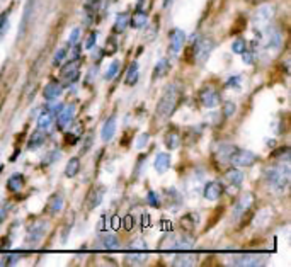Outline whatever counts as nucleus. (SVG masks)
Masks as SVG:
<instances>
[{"label":"nucleus","mask_w":291,"mask_h":267,"mask_svg":"<svg viewBox=\"0 0 291 267\" xmlns=\"http://www.w3.org/2000/svg\"><path fill=\"white\" fill-rule=\"evenodd\" d=\"M180 95H182V87H180L177 82L171 84L165 89L162 97L158 99L157 109H155V114L158 119H167V118L172 116V113H174L175 107H177Z\"/></svg>","instance_id":"nucleus-1"},{"label":"nucleus","mask_w":291,"mask_h":267,"mask_svg":"<svg viewBox=\"0 0 291 267\" xmlns=\"http://www.w3.org/2000/svg\"><path fill=\"white\" fill-rule=\"evenodd\" d=\"M266 180L269 182L274 191H285L290 185V177H291V169L288 162H278V165L269 167L264 174Z\"/></svg>","instance_id":"nucleus-2"},{"label":"nucleus","mask_w":291,"mask_h":267,"mask_svg":"<svg viewBox=\"0 0 291 267\" xmlns=\"http://www.w3.org/2000/svg\"><path fill=\"white\" fill-rule=\"evenodd\" d=\"M196 245V240L191 233H180V235H175V233H171L167 235L164 240L160 242V248H171V250H191Z\"/></svg>","instance_id":"nucleus-3"},{"label":"nucleus","mask_w":291,"mask_h":267,"mask_svg":"<svg viewBox=\"0 0 291 267\" xmlns=\"http://www.w3.org/2000/svg\"><path fill=\"white\" fill-rule=\"evenodd\" d=\"M213 50H215V41H213L211 38H200L193 46L194 61H198L200 65H203V63L209 58V55H211Z\"/></svg>","instance_id":"nucleus-4"},{"label":"nucleus","mask_w":291,"mask_h":267,"mask_svg":"<svg viewBox=\"0 0 291 267\" xmlns=\"http://www.w3.org/2000/svg\"><path fill=\"white\" fill-rule=\"evenodd\" d=\"M257 160L256 153L250 150H245V148H237L235 147L233 153L230 157V164H233L235 167H250L254 165Z\"/></svg>","instance_id":"nucleus-5"},{"label":"nucleus","mask_w":291,"mask_h":267,"mask_svg":"<svg viewBox=\"0 0 291 267\" xmlns=\"http://www.w3.org/2000/svg\"><path fill=\"white\" fill-rule=\"evenodd\" d=\"M46 230H48V223H45V221H36L34 225L29 226L28 235H26V243L29 247H36L39 243V240L45 237Z\"/></svg>","instance_id":"nucleus-6"},{"label":"nucleus","mask_w":291,"mask_h":267,"mask_svg":"<svg viewBox=\"0 0 291 267\" xmlns=\"http://www.w3.org/2000/svg\"><path fill=\"white\" fill-rule=\"evenodd\" d=\"M254 201H256V196L252 194V192H244V194L240 196V198L237 199V203H235V208H233V218H242L245 213H249L250 208H252Z\"/></svg>","instance_id":"nucleus-7"},{"label":"nucleus","mask_w":291,"mask_h":267,"mask_svg":"<svg viewBox=\"0 0 291 267\" xmlns=\"http://www.w3.org/2000/svg\"><path fill=\"white\" fill-rule=\"evenodd\" d=\"M184 41H186V32L179 28L172 29L171 36H169V53L172 57H177L184 46Z\"/></svg>","instance_id":"nucleus-8"},{"label":"nucleus","mask_w":291,"mask_h":267,"mask_svg":"<svg viewBox=\"0 0 291 267\" xmlns=\"http://www.w3.org/2000/svg\"><path fill=\"white\" fill-rule=\"evenodd\" d=\"M200 102L204 107L213 109V107H216V106H220V104H222V97H220L218 90H215L213 87H204L200 92Z\"/></svg>","instance_id":"nucleus-9"},{"label":"nucleus","mask_w":291,"mask_h":267,"mask_svg":"<svg viewBox=\"0 0 291 267\" xmlns=\"http://www.w3.org/2000/svg\"><path fill=\"white\" fill-rule=\"evenodd\" d=\"M79 70H80V63H79V58H75V60H72V61L65 63V65H61L60 77L67 84H72V82H75L77 77H79Z\"/></svg>","instance_id":"nucleus-10"},{"label":"nucleus","mask_w":291,"mask_h":267,"mask_svg":"<svg viewBox=\"0 0 291 267\" xmlns=\"http://www.w3.org/2000/svg\"><path fill=\"white\" fill-rule=\"evenodd\" d=\"M266 257L262 255H256V254H240V255H233L230 259V264L235 266H259L264 264Z\"/></svg>","instance_id":"nucleus-11"},{"label":"nucleus","mask_w":291,"mask_h":267,"mask_svg":"<svg viewBox=\"0 0 291 267\" xmlns=\"http://www.w3.org/2000/svg\"><path fill=\"white\" fill-rule=\"evenodd\" d=\"M223 194V185L220 182H216V180H211V182H208L204 185V189H203V196H204V199H208V201H216V199H220Z\"/></svg>","instance_id":"nucleus-12"},{"label":"nucleus","mask_w":291,"mask_h":267,"mask_svg":"<svg viewBox=\"0 0 291 267\" xmlns=\"http://www.w3.org/2000/svg\"><path fill=\"white\" fill-rule=\"evenodd\" d=\"M73 114H75V106H73V104H67L65 107H61L57 116H55L57 118L58 128H65V126L73 119Z\"/></svg>","instance_id":"nucleus-13"},{"label":"nucleus","mask_w":291,"mask_h":267,"mask_svg":"<svg viewBox=\"0 0 291 267\" xmlns=\"http://www.w3.org/2000/svg\"><path fill=\"white\" fill-rule=\"evenodd\" d=\"M61 90H63V85L58 82V80H50L45 85V89H43V97L46 101H55L57 97H60Z\"/></svg>","instance_id":"nucleus-14"},{"label":"nucleus","mask_w":291,"mask_h":267,"mask_svg":"<svg viewBox=\"0 0 291 267\" xmlns=\"http://www.w3.org/2000/svg\"><path fill=\"white\" fill-rule=\"evenodd\" d=\"M104 192H106V189L101 187V185L92 189L89 192V196H87V208H89V209H94V208H97L101 205L102 198H104Z\"/></svg>","instance_id":"nucleus-15"},{"label":"nucleus","mask_w":291,"mask_h":267,"mask_svg":"<svg viewBox=\"0 0 291 267\" xmlns=\"http://www.w3.org/2000/svg\"><path fill=\"white\" fill-rule=\"evenodd\" d=\"M233 150H235V145L222 143V145H218L215 155H216V158H218V162H222V164H228V162H230L232 153H233Z\"/></svg>","instance_id":"nucleus-16"},{"label":"nucleus","mask_w":291,"mask_h":267,"mask_svg":"<svg viewBox=\"0 0 291 267\" xmlns=\"http://www.w3.org/2000/svg\"><path fill=\"white\" fill-rule=\"evenodd\" d=\"M45 142H46V131L41 128H38L36 131H32L31 138H29V142H28V148L29 150H38Z\"/></svg>","instance_id":"nucleus-17"},{"label":"nucleus","mask_w":291,"mask_h":267,"mask_svg":"<svg viewBox=\"0 0 291 267\" xmlns=\"http://www.w3.org/2000/svg\"><path fill=\"white\" fill-rule=\"evenodd\" d=\"M97 247L106 248V250H117L121 247V242L116 235H101Z\"/></svg>","instance_id":"nucleus-18"},{"label":"nucleus","mask_w":291,"mask_h":267,"mask_svg":"<svg viewBox=\"0 0 291 267\" xmlns=\"http://www.w3.org/2000/svg\"><path fill=\"white\" fill-rule=\"evenodd\" d=\"M128 24H130V16H128V12L116 14V19H114V26H113V32L114 34H121V32L126 31Z\"/></svg>","instance_id":"nucleus-19"},{"label":"nucleus","mask_w":291,"mask_h":267,"mask_svg":"<svg viewBox=\"0 0 291 267\" xmlns=\"http://www.w3.org/2000/svg\"><path fill=\"white\" fill-rule=\"evenodd\" d=\"M266 39H267V46L271 50H278L281 46V32L278 28H269L266 29Z\"/></svg>","instance_id":"nucleus-20"},{"label":"nucleus","mask_w":291,"mask_h":267,"mask_svg":"<svg viewBox=\"0 0 291 267\" xmlns=\"http://www.w3.org/2000/svg\"><path fill=\"white\" fill-rule=\"evenodd\" d=\"M225 180L232 187H238L242 184V180H244V174L238 170V167H235V169H230L228 172H225Z\"/></svg>","instance_id":"nucleus-21"},{"label":"nucleus","mask_w":291,"mask_h":267,"mask_svg":"<svg viewBox=\"0 0 291 267\" xmlns=\"http://www.w3.org/2000/svg\"><path fill=\"white\" fill-rule=\"evenodd\" d=\"M196 261H198V255L194 254H177L174 261H172V264L175 267H191L196 264Z\"/></svg>","instance_id":"nucleus-22"},{"label":"nucleus","mask_w":291,"mask_h":267,"mask_svg":"<svg viewBox=\"0 0 291 267\" xmlns=\"http://www.w3.org/2000/svg\"><path fill=\"white\" fill-rule=\"evenodd\" d=\"M146 22H148V16H146V12L142 9H136L133 16L130 17V24H131V28H135V29L145 28Z\"/></svg>","instance_id":"nucleus-23"},{"label":"nucleus","mask_w":291,"mask_h":267,"mask_svg":"<svg viewBox=\"0 0 291 267\" xmlns=\"http://www.w3.org/2000/svg\"><path fill=\"white\" fill-rule=\"evenodd\" d=\"M60 109H61V107H60ZM60 109H48V111H45V113L39 114L38 128H41V129L50 128L51 123H53V119H55V116H57V111H60Z\"/></svg>","instance_id":"nucleus-24"},{"label":"nucleus","mask_w":291,"mask_h":267,"mask_svg":"<svg viewBox=\"0 0 291 267\" xmlns=\"http://www.w3.org/2000/svg\"><path fill=\"white\" fill-rule=\"evenodd\" d=\"M153 167H155V170L158 174H164L165 170L171 167V155L165 153V151H162V153H158L155 157V162H153Z\"/></svg>","instance_id":"nucleus-25"},{"label":"nucleus","mask_w":291,"mask_h":267,"mask_svg":"<svg viewBox=\"0 0 291 267\" xmlns=\"http://www.w3.org/2000/svg\"><path fill=\"white\" fill-rule=\"evenodd\" d=\"M99 7H101V0H87L86 2V24H92L95 19Z\"/></svg>","instance_id":"nucleus-26"},{"label":"nucleus","mask_w":291,"mask_h":267,"mask_svg":"<svg viewBox=\"0 0 291 267\" xmlns=\"http://www.w3.org/2000/svg\"><path fill=\"white\" fill-rule=\"evenodd\" d=\"M272 19V7L271 5H264V7H261L259 10H257V14H256V24L257 26H261V24H269V21Z\"/></svg>","instance_id":"nucleus-27"},{"label":"nucleus","mask_w":291,"mask_h":267,"mask_svg":"<svg viewBox=\"0 0 291 267\" xmlns=\"http://www.w3.org/2000/svg\"><path fill=\"white\" fill-rule=\"evenodd\" d=\"M114 131H116V118L111 116V118H108V121L102 126V131H101L102 140H104V142H109L114 136Z\"/></svg>","instance_id":"nucleus-28"},{"label":"nucleus","mask_w":291,"mask_h":267,"mask_svg":"<svg viewBox=\"0 0 291 267\" xmlns=\"http://www.w3.org/2000/svg\"><path fill=\"white\" fill-rule=\"evenodd\" d=\"M61 209H63V196H61L60 192H57V194H53L50 198L48 211H50L51 214H57V213H60Z\"/></svg>","instance_id":"nucleus-29"},{"label":"nucleus","mask_w":291,"mask_h":267,"mask_svg":"<svg viewBox=\"0 0 291 267\" xmlns=\"http://www.w3.org/2000/svg\"><path fill=\"white\" fill-rule=\"evenodd\" d=\"M24 176H21V174H14V176L9 177V180H7V189H9L10 192H19L21 189L24 187Z\"/></svg>","instance_id":"nucleus-30"},{"label":"nucleus","mask_w":291,"mask_h":267,"mask_svg":"<svg viewBox=\"0 0 291 267\" xmlns=\"http://www.w3.org/2000/svg\"><path fill=\"white\" fill-rule=\"evenodd\" d=\"M146 259H148V254H142V250H140V252H135V254H126L124 262H126L128 266H142L146 262Z\"/></svg>","instance_id":"nucleus-31"},{"label":"nucleus","mask_w":291,"mask_h":267,"mask_svg":"<svg viewBox=\"0 0 291 267\" xmlns=\"http://www.w3.org/2000/svg\"><path fill=\"white\" fill-rule=\"evenodd\" d=\"M169 70H171V63H169L167 58H162L153 68V79H164L169 73Z\"/></svg>","instance_id":"nucleus-32"},{"label":"nucleus","mask_w":291,"mask_h":267,"mask_svg":"<svg viewBox=\"0 0 291 267\" xmlns=\"http://www.w3.org/2000/svg\"><path fill=\"white\" fill-rule=\"evenodd\" d=\"M138 82V63L133 61L130 66H128L126 70V77H124V84L130 85V87H133Z\"/></svg>","instance_id":"nucleus-33"},{"label":"nucleus","mask_w":291,"mask_h":267,"mask_svg":"<svg viewBox=\"0 0 291 267\" xmlns=\"http://www.w3.org/2000/svg\"><path fill=\"white\" fill-rule=\"evenodd\" d=\"M179 145H180V135L177 131H169L165 135V147L169 150H175V148H179Z\"/></svg>","instance_id":"nucleus-34"},{"label":"nucleus","mask_w":291,"mask_h":267,"mask_svg":"<svg viewBox=\"0 0 291 267\" xmlns=\"http://www.w3.org/2000/svg\"><path fill=\"white\" fill-rule=\"evenodd\" d=\"M79 170H80V160L77 157H73V158H70L67 167H65V176L72 179V177H75L77 174H79Z\"/></svg>","instance_id":"nucleus-35"},{"label":"nucleus","mask_w":291,"mask_h":267,"mask_svg":"<svg viewBox=\"0 0 291 267\" xmlns=\"http://www.w3.org/2000/svg\"><path fill=\"white\" fill-rule=\"evenodd\" d=\"M119 70H121V61H119V60H114V61L111 63V65H109V68H108V72H106L104 79H106V80L116 79L117 73H119Z\"/></svg>","instance_id":"nucleus-36"},{"label":"nucleus","mask_w":291,"mask_h":267,"mask_svg":"<svg viewBox=\"0 0 291 267\" xmlns=\"http://www.w3.org/2000/svg\"><path fill=\"white\" fill-rule=\"evenodd\" d=\"M196 223H198V214L194 213H189L184 218H180V226H184V228H193V226H196Z\"/></svg>","instance_id":"nucleus-37"},{"label":"nucleus","mask_w":291,"mask_h":267,"mask_svg":"<svg viewBox=\"0 0 291 267\" xmlns=\"http://www.w3.org/2000/svg\"><path fill=\"white\" fill-rule=\"evenodd\" d=\"M272 158H274V160H279V162H288L290 160V147L279 148L278 151L272 153Z\"/></svg>","instance_id":"nucleus-38"},{"label":"nucleus","mask_w":291,"mask_h":267,"mask_svg":"<svg viewBox=\"0 0 291 267\" xmlns=\"http://www.w3.org/2000/svg\"><path fill=\"white\" fill-rule=\"evenodd\" d=\"M247 50V43L244 38H237L232 44V51H233L235 55H242L244 51Z\"/></svg>","instance_id":"nucleus-39"},{"label":"nucleus","mask_w":291,"mask_h":267,"mask_svg":"<svg viewBox=\"0 0 291 267\" xmlns=\"http://www.w3.org/2000/svg\"><path fill=\"white\" fill-rule=\"evenodd\" d=\"M67 53H68V51L65 50V48H60V50H58L57 53H55V57H53V65L60 66L61 63H63L65 58H67Z\"/></svg>","instance_id":"nucleus-40"},{"label":"nucleus","mask_w":291,"mask_h":267,"mask_svg":"<svg viewBox=\"0 0 291 267\" xmlns=\"http://www.w3.org/2000/svg\"><path fill=\"white\" fill-rule=\"evenodd\" d=\"M121 226H123L126 232H130V230H133L135 226V218L133 214H124L123 220H121Z\"/></svg>","instance_id":"nucleus-41"},{"label":"nucleus","mask_w":291,"mask_h":267,"mask_svg":"<svg viewBox=\"0 0 291 267\" xmlns=\"http://www.w3.org/2000/svg\"><path fill=\"white\" fill-rule=\"evenodd\" d=\"M146 203H148L152 208H160V199H158V194L153 191H148L146 194Z\"/></svg>","instance_id":"nucleus-42"},{"label":"nucleus","mask_w":291,"mask_h":267,"mask_svg":"<svg viewBox=\"0 0 291 267\" xmlns=\"http://www.w3.org/2000/svg\"><path fill=\"white\" fill-rule=\"evenodd\" d=\"M7 29H9V12L2 14V17H0V39L7 32Z\"/></svg>","instance_id":"nucleus-43"},{"label":"nucleus","mask_w":291,"mask_h":267,"mask_svg":"<svg viewBox=\"0 0 291 267\" xmlns=\"http://www.w3.org/2000/svg\"><path fill=\"white\" fill-rule=\"evenodd\" d=\"M235 111H237V107H235V104L232 101H228V102L223 104V116L225 118H232L235 114Z\"/></svg>","instance_id":"nucleus-44"},{"label":"nucleus","mask_w":291,"mask_h":267,"mask_svg":"<svg viewBox=\"0 0 291 267\" xmlns=\"http://www.w3.org/2000/svg\"><path fill=\"white\" fill-rule=\"evenodd\" d=\"M148 140H150V136H148V133H142V135H138V138H136V148L138 150H142V148H145L146 147V143H148Z\"/></svg>","instance_id":"nucleus-45"},{"label":"nucleus","mask_w":291,"mask_h":267,"mask_svg":"<svg viewBox=\"0 0 291 267\" xmlns=\"http://www.w3.org/2000/svg\"><path fill=\"white\" fill-rule=\"evenodd\" d=\"M106 53L108 55H113V53H116V50H117V43H116V38H109L108 39V43H106Z\"/></svg>","instance_id":"nucleus-46"},{"label":"nucleus","mask_w":291,"mask_h":267,"mask_svg":"<svg viewBox=\"0 0 291 267\" xmlns=\"http://www.w3.org/2000/svg\"><path fill=\"white\" fill-rule=\"evenodd\" d=\"M79 39H80V29H79V28H75L72 32H70L68 44H70V46H75V44L79 43Z\"/></svg>","instance_id":"nucleus-47"},{"label":"nucleus","mask_w":291,"mask_h":267,"mask_svg":"<svg viewBox=\"0 0 291 267\" xmlns=\"http://www.w3.org/2000/svg\"><path fill=\"white\" fill-rule=\"evenodd\" d=\"M128 248H130V250H146V243L143 242V240L136 238L135 242H131L130 245H128Z\"/></svg>","instance_id":"nucleus-48"},{"label":"nucleus","mask_w":291,"mask_h":267,"mask_svg":"<svg viewBox=\"0 0 291 267\" xmlns=\"http://www.w3.org/2000/svg\"><path fill=\"white\" fill-rule=\"evenodd\" d=\"M95 41H97V31H92L89 38L86 39V50H92L95 46Z\"/></svg>","instance_id":"nucleus-49"},{"label":"nucleus","mask_w":291,"mask_h":267,"mask_svg":"<svg viewBox=\"0 0 291 267\" xmlns=\"http://www.w3.org/2000/svg\"><path fill=\"white\" fill-rule=\"evenodd\" d=\"M57 158H60V151L55 150V151H51V153L46 155L45 160H43V164H45V165H50V164H53V162H57Z\"/></svg>","instance_id":"nucleus-50"},{"label":"nucleus","mask_w":291,"mask_h":267,"mask_svg":"<svg viewBox=\"0 0 291 267\" xmlns=\"http://www.w3.org/2000/svg\"><path fill=\"white\" fill-rule=\"evenodd\" d=\"M109 220V228H113V230H117L121 226V218L119 216H116V214H113L111 218H108Z\"/></svg>","instance_id":"nucleus-51"},{"label":"nucleus","mask_w":291,"mask_h":267,"mask_svg":"<svg viewBox=\"0 0 291 267\" xmlns=\"http://www.w3.org/2000/svg\"><path fill=\"white\" fill-rule=\"evenodd\" d=\"M77 142H79V136L77 135H73V133H67L65 135V143L67 145H75Z\"/></svg>","instance_id":"nucleus-52"},{"label":"nucleus","mask_w":291,"mask_h":267,"mask_svg":"<svg viewBox=\"0 0 291 267\" xmlns=\"http://www.w3.org/2000/svg\"><path fill=\"white\" fill-rule=\"evenodd\" d=\"M242 57H244V61L247 63V65H250V63H254V60H256V55L250 53V51H247V50L242 53Z\"/></svg>","instance_id":"nucleus-53"},{"label":"nucleus","mask_w":291,"mask_h":267,"mask_svg":"<svg viewBox=\"0 0 291 267\" xmlns=\"http://www.w3.org/2000/svg\"><path fill=\"white\" fill-rule=\"evenodd\" d=\"M17 261H19V255H9V257H3V261L2 262H0V266H2V264H14V262H17Z\"/></svg>","instance_id":"nucleus-54"},{"label":"nucleus","mask_w":291,"mask_h":267,"mask_svg":"<svg viewBox=\"0 0 291 267\" xmlns=\"http://www.w3.org/2000/svg\"><path fill=\"white\" fill-rule=\"evenodd\" d=\"M171 221H167V220H162L160 221V228L162 230H165V232H167V230H169V232H171Z\"/></svg>","instance_id":"nucleus-55"},{"label":"nucleus","mask_w":291,"mask_h":267,"mask_svg":"<svg viewBox=\"0 0 291 267\" xmlns=\"http://www.w3.org/2000/svg\"><path fill=\"white\" fill-rule=\"evenodd\" d=\"M5 214H7V209L3 211V206L0 208V225H2V221L5 220Z\"/></svg>","instance_id":"nucleus-56"},{"label":"nucleus","mask_w":291,"mask_h":267,"mask_svg":"<svg viewBox=\"0 0 291 267\" xmlns=\"http://www.w3.org/2000/svg\"><path fill=\"white\" fill-rule=\"evenodd\" d=\"M90 143H92V135H89V140L86 138V147H84V151L89 150V148H90Z\"/></svg>","instance_id":"nucleus-57"},{"label":"nucleus","mask_w":291,"mask_h":267,"mask_svg":"<svg viewBox=\"0 0 291 267\" xmlns=\"http://www.w3.org/2000/svg\"><path fill=\"white\" fill-rule=\"evenodd\" d=\"M172 2V0H164V7H167L169 5V3H171Z\"/></svg>","instance_id":"nucleus-58"}]
</instances>
